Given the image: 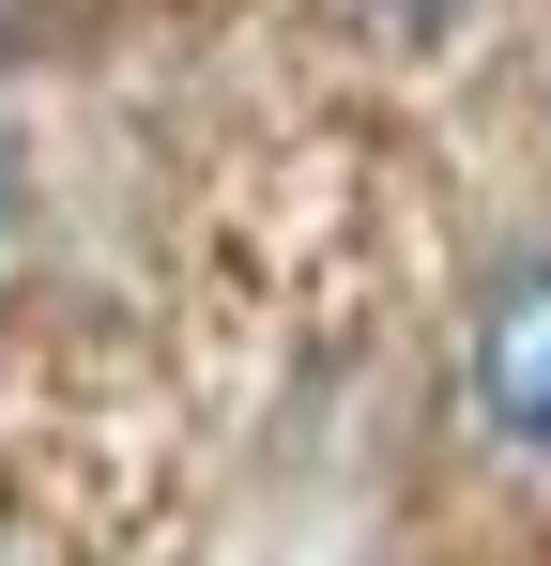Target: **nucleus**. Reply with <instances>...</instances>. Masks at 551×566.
Returning <instances> with one entry per match:
<instances>
[{
    "label": "nucleus",
    "mask_w": 551,
    "mask_h": 566,
    "mask_svg": "<svg viewBox=\"0 0 551 566\" xmlns=\"http://www.w3.org/2000/svg\"><path fill=\"white\" fill-rule=\"evenodd\" d=\"M62 15H77V0H0V62H31V46H46Z\"/></svg>",
    "instance_id": "obj_2"
},
{
    "label": "nucleus",
    "mask_w": 551,
    "mask_h": 566,
    "mask_svg": "<svg viewBox=\"0 0 551 566\" xmlns=\"http://www.w3.org/2000/svg\"><path fill=\"white\" fill-rule=\"evenodd\" d=\"M0 214H15V169H0Z\"/></svg>",
    "instance_id": "obj_4"
},
{
    "label": "nucleus",
    "mask_w": 551,
    "mask_h": 566,
    "mask_svg": "<svg viewBox=\"0 0 551 566\" xmlns=\"http://www.w3.org/2000/svg\"><path fill=\"white\" fill-rule=\"evenodd\" d=\"M367 15H383V31H445L459 0H367Z\"/></svg>",
    "instance_id": "obj_3"
},
{
    "label": "nucleus",
    "mask_w": 551,
    "mask_h": 566,
    "mask_svg": "<svg viewBox=\"0 0 551 566\" xmlns=\"http://www.w3.org/2000/svg\"><path fill=\"white\" fill-rule=\"evenodd\" d=\"M459 398L490 429V460L551 474V245H506L459 306Z\"/></svg>",
    "instance_id": "obj_1"
}]
</instances>
